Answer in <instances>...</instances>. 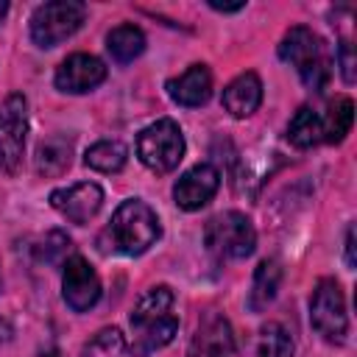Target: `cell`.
<instances>
[{"instance_id": "obj_10", "label": "cell", "mask_w": 357, "mask_h": 357, "mask_svg": "<svg viewBox=\"0 0 357 357\" xmlns=\"http://www.w3.org/2000/svg\"><path fill=\"white\" fill-rule=\"evenodd\" d=\"M103 204V190L95 181H78L73 187H61L50 192V206L64 215L70 223H89Z\"/></svg>"}, {"instance_id": "obj_18", "label": "cell", "mask_w": 357, "mask_h": 357, "mask_svg": "<svg viewBox=\"0 0 357 357\" xmlns=\"http://www.w3.org/2000/svg\"><path fill=\"white\" fill-rule=\"evenodd\" d=\"M73 162V142L67 137H50L36 148V173L61 176Z\"/></svg>"}, {"instance_id": "obj_28", "label": "cell", "mask_w": 357, "mask_h": 357, "mask_svg": "<svg viewBox=\"0 0 357 357\" xmlns=\"http://www.w3.org/2000/svg\"><path fill=\"white\" fill-rule=\"evenodd\" d=\"M6 11H8V3H6V0H0V20L6 17Z\"/></svg>"}, {"instance_id": "obj_4", "label": "cell", "mask_w": 357, "mask_h": 357, "mask_svg": "<svg viewBox=\"0 0 357 357\" xmlns=\"http://www.w3.org/2000/svg\"><path fill=\"white\" fill-rule=\"evenodd\" d=\"M137 156L153 173H170L184 159V134L176 120L162 117L139 131L137 137Z\"/></svg>"}, {"instance_id": "obj_27", "label": "cell", "mask_w": 357, "mask_h": 357, "mask_svg": "<svg viewBox=\"0 0 357 357\" xmlns=\"http://www.w3.org/2000/svg\"><path fill=\"white\" fill-rule=\"evenodd\" d=\"M209 6L215 11H240V8H245V3H218V0H209Z\"/></svg>"}, {"instance_id": "obj_11", "label": "cell", "mask_w": 357, "mask_h": 357, "mask_svg": "<svg viewBox=\"0 0 357 357\" xmlns=\"http://www.w3.org/2000/svg\"><path fill=\"white\" fill-rule=\"evenodd\" d=\"M190 357H234V335L220 312H204L190 340Z\"/></svg>"}, {"instance_id": "obj_30", "label": "cell", "mask_w": 357, "mask_h": 357, "mask_svg": "<svg viewBox=\"0 0 357 357\" xmlns=\"http://www.w3.org/2000/svg\"><path fill=\"white\" fill-rule=\"evenodd\" d=\"M0 287H3V273H0Z\"/></svg>"}, {"instance_id": "obj_8", "label": "cell", "mask_w": 357, "mask_h": 357, "mask_svg": "<svg viewBox=\"0 0 357 357\" xmlns=\"http://www.w3.org/2000/svg\"><path fill=\"white\" fill-rule=\"evenodd\" d=\"M28 134V103L22 95H8L0 106V170L17 173L22 165Z\"/></svg>"}, {"instance_id": "obj_17", "label": "cell", "mask_w": 357, "mask_h": 357, "mask_svg": "<svg viewBox=\"0 0 357 357\" xmlns=\"http://www.w3.org/2000/svg\"><path fill=\"white\" fill-rule=\"evenodd\" d=\"M81 357H148V354L142 349L128 346V340L120 329L106 326L98 335H92V340L84 343Z\"/></svg>"}, {"instance_id": "obj_15", "label": "cell", "mask_w": 357, "mask_h": 357, "mask_svg": "<svg viewBox=\"0 0 357 357\" xmlns=\"http://www.w3.org/2000/svg\"><path fill=\"white\" fill-rule=\"evenodd\" d=\"M259 103H262V81L257 78V73H243L234 81H229L223 89V109L231 117H248L259 109Z\"/></svg>"}, {"instance_id": "obj_1", "label": "cell", "mask_w": 357, "mask_h": 357, "mask_svg": "<svg viewBox=\"0 0 357 357\" xmlns=\"http://www.w3.org/2000/svg\"><path fill=\"white\" fill-rule=\"evenodd\" d=\"M159 234H162V229H159L156 212L145 201L128 198L114 209V215H112L109 226L103 229V234L98 237V243H100V251L137 257V254H145L159 240Z\"/></svg>"}, {"instance_id": "obj_23", "label": "cell", "mask_w": 357, "mask_h": 357, "mask_svg": "<svg viewBox=\"0 0 357 357\" xmlns=\"http://www.w3.org/2000/svg\"><path fill=\"white\" fill-rule=\"evenodd\" d=\"M293 349H296L293 337L279 321H268L259 329V340H257L259 357H293Z\"/></svg>"}, {"instance_id": "obj_25", "label": "cell", "mask_w": 357, "mask_h": 357, "mask_svg": "<svg viewBox=\"0 0 357 357\" xmlns=\"http://www.w3.org/2000/svg\"><path fill=\"white\" fill-rule=\"evenodd\" d=\"M337 64H340V73H343V81L346 84H354L357 73H354V50H351V42H340L337 47Z\"/></svg>"}, {"instance_id": "obj_16", "label": "cell", "mask_w": 357, "mask_h": 357, "mask_svg": "<svg viewBox=\"0 0 357 357\" xmlns=\"http://www.w3.org/2000/svg\"><path fill=\"white\" fill-rule=\"evenodd\" d=\"M279 282H282L279 262L276 259H262L254 271V282H251V290H248V310H254V312L265 310L276 298Z\"/></svg>"}, {"instance_id": "obj_2", "label": "cell", "mask_w": 357, "mask_h": 357, "mask_svg": "<svg viewBox=\"0 0 357 357\" xmlns=\"http://www.w3.org/2000/svg\"><path fill=\"white\" fill-rule=\"evenodd\" d=\"M279 56H282V61H287L298 70L304 86L312 92H324L326 84L332 81L329 47L315 31H310L304 25H296L284 33V39L279 45Z\"/></svg>"}, {"instance_id": "obj_21", "label": "cell", "mask_w": 357, "mask_h": 357, "mask_svg": "<svg viewBox=\"0 0 357 357\" xmlns=\"http://www.w3.org/2000/svg\"><path fill=\"white\" fill-rule=\"evenodd\" d=\"M84 162L92 167V170H100V173H117L126 167L128 162V148L117 139H103V142H95L86 153H84Z\"/></svg>"}, {"instance_id": "obj_13", "label": "cell", "mask_w": 357, "mask_h": 357, "mask_svg": "<svg viewBox=\"0 0 357 357\" xmlns=\"http://www.w3.org/2000/svg\"><path fill=\"white\" fill-rule=\"evenodd\" d=\"M218 187H220L218 167H212V165H195V167H190L176 181L173 198H176V204L181 209L195 212V209H201V206H206L212 201V195L218 192Z\"/></svg>"}, {"instance_id": "obj_19", "label": "cell", "mask_w": 357, "mask_h": 357, "mask_svg": "<svg viewBox=\"0 0 357 357\" xmlns=\"http://www.w3.org/2000/svg\"><path fill=\"white\" fill-rule=\"evenodd\" d=\"M106 50L117 64H128L145 50V33L137 25H117L106 36Z\"/></svg>"}, {"instance_id": "obj_5", "label": "cell", "mask_w": 357, "mask_h": 357, "mask_svg": "<svg viewBox=\"0 0 357 357\" xmlns=\"http://www.w3.org/2000/svg\"><path fill=\"white\" fill-rule=\"evenodd\" d=\"M86 17V6L78 0H50L31 14V39L39 47H56L70 39Z\"/></svg>"}, {"instance_id": "obj_22", "label": "cell", "mask_w": 357, "mask_h": 357, "mask_svg": "<svg viewBox=\"0 0 357 357\" xmlns=\"http://www.w3.org/2000/svg\"><path fill=\"white\" fill-rule=\"evenodd\" d=\"M351 120H354V103L349 98H337L326 114H321V123H324V142H340L349 128H351Z\"/></svg>"}, {"instance_id": "obj_3", "label": "cell", "mask_w": 357, "mask_h": 357, "mask_svg": "<svg viewBox=\"0 0 357 357\" xmlns=\"http://www.w3.org/2000/svg\"><path fill=\"white\" fill-rule=\"evenodd\" d=\"M131 329H134L137 349H142V351L162 349L176 337L178 318L173 315V293H170V287H165V284L151 287L134 304Z\"/></svg>"}, {"instance_id": "obj_9", "label": "cell", "mask_w": 357, "mask_h": 357, "mask_svg": "<svg viewBox=\"0 0 357 357\" xmlns=\"http://www.w3.org/2000/svg\"><path fill=\"white\" fill-rule=\"evenodd\" d=\"M61 296H64L67 307L75 310V312H86L100 298V279H98L95 268L84 257H78V254L64 259Z\"/></svg>"}, {"instance_id": "obj_26", "label": "cell", "mask_w": 357, "mask_h": 357, "mask_svg": "<svg viewBox=\"0 0 357 357\" xmlns=\"http://www.w3.org/2000/svg\"><path fill=\"white\" fill-rule=\"evenodd\" d=\"M346 262L354 268V226H349V231H346Z\"/></svg>"}, {"instance_id": "obj_14", "label": "cell", "mask_w": 357, "mask_h": 357, "mask_svg": "<svg viewBox=\"0 0 357 357\" xmlns=\"http://www.w3.org/2000/svg\"><path fill=\"white\" fill-rule=\"evenodd\" d=\"M167 95L178 103V106H204L212 95V73L206 64H192L190 70H184L178 78L167 81Z\"/></svg>"}, {"instance_id": "obj_24", "label": "cell", "mask_w": 357, "mask_h": 357, "mask_svg": "<svg viewBox=\"0 0 357 357\" xmlns=\"http://www.w3.org/2000/svg\"><path fill=\"white\" fill-rule=\"evenodd\" d=\"M67 251H70V237L64 231H50V234H45V240L39 245V259L59 265L67 259Z\"/></svg>"}, {"instance_id": "obj_20", "label": "cell", "mask_w": 357, "mask_h": 357, "mask_svg": "<svg viewBox=\"0 0 357 357\" xmlns=\"http://www.w3.org/2000/svg\"><path fill=\"white\" fill-rule=\"evenodd\" d=\"M287 139L296 145V148H312L318 142H324V123H321V114L312 112L310 106H301L290 123H287Z\"/></svg>"}, {"instance_id": "obj_6", "label": "cell", "mask_w": 357, "mask_h": 357, "mask_svg": "<svg viewBox=\"0 0 357 357\" xmlns=\"http://www.w3.org/2000/svg\"><path fill=\"white\" fill-rule=\"evenodd\" d=\"M204 243L218 259H245L257 245V231L243 212H220L206 223Z\"/></svg>"}, {"instance_id": "obj_12", "label": "cell", "mask_w": 357, "mask_h": 357, "mask_svg": "<svg viewBox=\"0 0 357 357\" xmlns=\"http://www.w3.org/2000/svg\"><path fill=\"white\" fill-rule=\"evenodd\" d=\"M103 78H106V64L89 53H73L56 70V86L70 95L89 92L98 84H103Z\"/></svg>"}, {"instance_id": "obj_29", "label": "cell", "mask_w": 357, "mask_h": 357, "mask_svg": "<svg viewBox=\"0 0 357 357\" xmlns=\"http://www.w3.org/2000/svg\"><path fill=\"white\" fill-rule=\"evenodd\" d=\"M0 340H3V324H0Z\"/></svg>"}, {"instance_id": "obj_7", "label": "cell", "mask_w": 357, "mask_h": 357, "mask_svg": "<svg viewBox=\"0 0 357 357\" xmlns=\"http://www.w3.org/2000/svg\"><path fill=\"white\" fill-rule=\"evenodd\" d=\"M310 321L321 337L332 343H343L349 332V315H346L343 290L335 279H321L315 284L312 298H310Z\"/></svg>"}]
</instances>
